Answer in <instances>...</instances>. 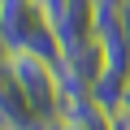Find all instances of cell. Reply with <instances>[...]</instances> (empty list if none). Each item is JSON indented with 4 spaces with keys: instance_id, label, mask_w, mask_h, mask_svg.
<instances>
[{
    "instance_id": "1",
    "label": "cell",
    "mask_w": 130,
    "mask_h": 130,
    "mask_svg": "<svg viewBox=\"0 0 130 130\" xmlns=\"http://www.w3.org/2000/svg\"><path fill=\"white\" fill-rule=\"evenodd\" d=\"M0 74H5L9 83H18V91L39 108V117H56V113H61L65 83H61L56 61H48V56H39V52H5Z\"/></svg>"
},
{
    "instance_id": "2",
    "label": "cell",
    "mask_w": 130,
    "mask_h": 130,
    "mask_svg": "<svg viewBox=\"0 0 130 130\" xmlns=\"http://www.w3.org/2000/svg\"><path fill=\"white\" fill-rule=\"evenodd\" d=\"M56 70H61L65 91H91V87L100 83V74L108 70V48H104V39L91 35V39H83V43H74V48H65L61 61H56Z\"/></svg>"
},
{
    "instance_id": "3",
    "label": "cell",
    "mask_w": 130,
    "mask_h": 130,
    "mask_svg": "<svg viewBox=\"0 0 130 130\" xmlns=\"http://www.w3.org/2000/svg\"><path fill=\"white\" fill-rule=\"evenodd\" d=\"M48 117H39V108L18 91V83H9L0 74V130H43Z\"/></svg>"
},
{
    "instance_id": "4",
    "label": "cell",
    "mask_w": 130,
    "mask_h": 130,
    "mask_svg": "<svg viewBox=\"0 0 130 130\" xmlns=\"http://www.w3.org/2000/svg\"><path fill=\"white\" fill-rule=\"evenodd\" d=\"M126 83H130V74H117V70H104L100 74V83L91 87V95L108 108V113H117L121 108V95H126Z\"/></svg>"
},
{
    "instance_id": "5",
    "label": "cell",
    "mask_w": 130,
    "mask_h": 130,
    "mask_svg": "<svg viewBox=\"0 0 130 130\" xmlns=\"http://www.w3.org/2000/svg\"><path fill=\"white\" fill-rule=\"evenodd\" d=\"M35 5H39V9H43V13H48V18L56 22V13L65 9V0H35Z\"/></svg>"
},
{
    "instance_id": "6",
    "label": "cell",
    "mask_w": 130,
    "mask_h": 130,
    "mask_svg": "<svg viewBox=\"0 0 130 130\" xmlns=\"http://www.w3.org/2000/svg\"><path fill=\"white\" fill-rule=\"evenodd\" d=\"M43 130H83V126L65 121V117H48V121H43Z\"/></svg>"
},
{
    "instance_id": "7",
    "label": "cell",
    "mask_w": 130,
    "mask_h": 130,
    "mask_svg": "<svg viewBox=\"0 0 130 130\" xmlns=\"http://www.w3.org/2000/svg\"><path fill=\"white\" fill-rule=\"evenodd\" d=\"M117 113H126V117H130V83H126V95H121V108H117Z\"/></svg>"
}]
</instances>
